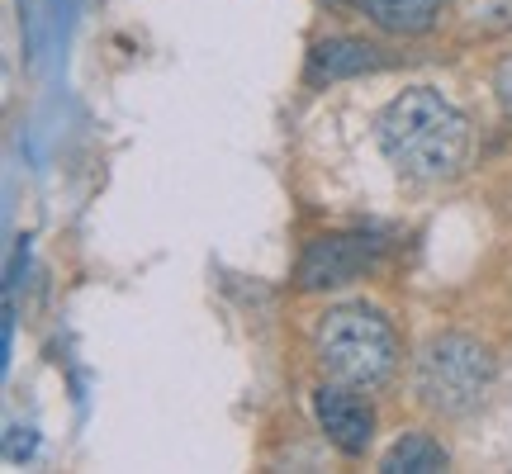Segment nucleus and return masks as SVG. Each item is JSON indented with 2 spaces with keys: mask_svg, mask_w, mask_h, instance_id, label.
Instances as JSON below:
<instances>
[{
  "mask_svg": "<svg viewBox=\"0 0 512 474\" xmlns=\"http://www.w3.org/2000/svg\"><path fill=\"white\" fill-rule=\"evenodd\" d=\"M313 413H318V427L328 432V441L342 456H366L370 451V441H375V408L361 399L356 384L328 380L313 394Z\"/></svg>",
  "mask_w": 512,
  "mask_h": 474,
  "instance_id": "nucleus-4",
  "label": "nucleus"
},
{
  "mask_svg": "<svg viewBox=\"0 0 512 474\" xmlns=\"http://www.w3.org/2000/svg\"><path fill=\"white\" fill-rule=\"evenodd\" d=\"M494 91H498V105L512 114V57L508 62H498V72H494Z\"/></svg>",
  "mask_w": 512,
  "mask_h": 474,
  "instance_id": "nucleus-9",
  "label": "nucleus"
},
{
  "mask_svg": "<svg viewBox=\"0 0 512 474\" xmlns=\"http://www.w3.org/2000/svg\"><path fill=\"white\" fill-rule=\"evenodd\" d=\"M361 10L384 34H422V29H432L441 0H361Z\"/></svg>",
  "mask_w": 512,
  "mask_h": 474,
  "instance_id": "nucleus-7",
  "label": "nucleus"
},
{
  "mask_svg": "<svg viewBox=\"0 0 512 474\" xmlns=\"http://www.w3.org/2000/svg\"><path fill=\"white\" fill-rule=\"evenodd\" d=\"M446 465H451V456L441 451V441L422 437V432L399 437L389 451H384V460H380L384 474H441Z\"/></svg>",
  "mask_w": 512,
  "mask_h": 474,
  "instance_id": "nucleus-6",
  "label": "nucleus"
},
{
  "mask_svg": "<svg viewBox=\"0 0 512 474\" xmlns=\"http://www.w3.org/2000/svg\"><path fill=\"white\" fill-rule=\"evenodd\" d=\"M498 365L475 337H432L418 356V394L446 418H470L494 394Z\"/></svg>",
  "mask_w": 512,
  "mask_h": 474,
  "instance_id": "nucleus-3",
  "label": "nucleus"
},
{
  "mask_svg": "<svg viewBox=\"0 0 512 474\" xmlns=\"http://www.w3.org/2000/svg\"><path fill=\"white\" fill-rule=\"evenodd\" d=\"M375 138H380L389 166L403 171L408 181H451L470 152L465 114L432 86H413V91L394 95L375 119Z\"/></svg>",
  "mask_w": 512,
  "mask_h": 474,
  "instance_id": "nucleus-1",
  "label": "nucleus"
},
{
  "mask_svg": "<svg viewBox=\"0 0 512 474\" xmlns=\"http://www.w3.org/2000/svg\"><path fill=\"white\" fill-rule=\"evenodd\" d=\"M375 57H370V48H361V43H323L318 48V72H361V67H370Z\"/></svg>",
  "mask_w": 512,
  "mask_h": 474,
  "instance_id": "nucleus-8",
  "label": "nucleus"
},
{
  "mask_svg": "<svg viewBox=\"0 0 512 474\" xmlns=\"http://www.w3.org/2000/svg\"><path fill=\"white\" fill-rule=\"evenodd\" d=\"M370 256H375V247L366 237H318L304 256V266H299V280H304V290L347 285L370 266Z\"/></svg>",
  "mask_w": 512,
  "mask_h": 474,
  "instance_id": "nucleus-5",
  "label": "nucleus"
},
{
  "mask_svg": "<svg viewBox=\"0 0 512 474\" xmlns=\"http://www.w3.org/2000/svg\"><path fill=\"white\" fill-rule=\"evenodd\" d=\"M313 356L328 370V380L375 389V384H384L394 375L399 342H394V328L384 323L380 309L342 304V309H328L318 318V328H313Z\"/></svg>",
  "mask_w": 512,
  "mask_h": 474,
  "instance_id": "nucleus-2",
  "label": "nucleus"
}]
</instances>
